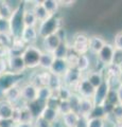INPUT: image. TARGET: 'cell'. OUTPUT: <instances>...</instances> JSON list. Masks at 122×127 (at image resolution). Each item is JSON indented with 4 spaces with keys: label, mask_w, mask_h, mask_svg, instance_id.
Returning <instances> with one entry per match:
<instances>
[{
    "label": "cell",
    "mask_w": 122,
    "mask_h": 127,
    "mask_svg": "<svg viewBox=\"0 0 122 127\" xmlns=\"http://www.w3.org/2000/svg\"><path fill=\"white\" fill-rule=\"evenodd\" d=\"M112 116L117 122H122V104H117L114 106Z\"/></svg>",
    "instance_id": "44"
},
{
    "label": "cell",
    "mask_w": 122,
    "mask_h": 127,
    "mask_svg": "<svg viewBox=\"0 0 122 127\" xmlns=\"http://www.w3.org/2000/svg\"><path fill=\"white\" fill-rule=\"evenodd\" d=\"M52 94H53V91L51 90L48 86L41 87V88L37 89V98L36 100L46 103L51 96H52Z\"/></svg>",
    "instance_id": "31"
},
{
    "label": "cell",
    "mask_w": 122,
    "mask_h": 127,
    "mask_svg": "<svg viewBox=\"0 0 122 127\" xmlns=\"http://www.w3.org/2000/svg\"><path fill=\"white\" fill-rule=\"evenodd\" d=\"M87 127H105V120L104 119L89 118L87 122Z\"/></svg>",
    "instance_id": "43"
},
{
    "label": "cell",
    "mask_w": 122,
    "mask_h": 127,
    "mask_svg": "<svg viewBox=\"0 0 122 127\" xmlns=\"http://www.w3.org/2000/svg\"><path fill=\"white\" fill-rule=\"evenodd\" d=\"M105 69H106V71H107V77H118L120 72L122 71L120 66L118 65V64H115V63L106 66Z\"/></svg>",
    "instance_id": "35"
},
{
    "label": "cell",
    "mask_w": 122,
    "mask_h": 127,
    "mask_svg": "<svg viewBox=\"0 0 122 127\" xmlns=\"http://www.w3.org/2000/svg\"><path fill=\"white\" fill-rule=\"evenodd\" d=\"M20 92H21V100L25 102V104L34 102L37 98V88L31 83H28V84L21 86Z\"/></svg>",
    "instance_id": "11"
},
{
    "label": "cell",
    "mask_w": 122,
    "mask_h": 127,
    "mask_svg": "<svg viewBox=\"0 0 122 127\" xmlns=\"http://www.w3.org/2000/svg\"><path fill=\"white\" fill-rule=\"evenodd\" d=\"M113 46H114V48H115V50L122 51V32L118 33L116 36H115Z\"/></svg>",
    "instance_id": "46"
},
{
    "label": "cell",
    "mask_w": 122,
    "mask_h": 127,
    "mask_svg": "<svg viewBox=\"0 0 122 127\" xmlns=\"http://www.w3.org/2000/svg\"><path fill=\"white\" fill-rule=\"evenodd\" d=\"M88 39L89 37L84 33H78L74 35L71 43V49L73 52H76L78 55L86 54L89 51L88 49Z\"/></svg>",
    "instance_id": "5"
},
{
    "label": "cell",
    "mask_w": 122,
    "mask_h": 127,
    "mask_svg": "<svg viewBox=\"0 0 122 127\" xmlns=\"http://www.w3.org/2000/svg\"><path fill=\"white\" fill-rule=\"evenodd\" d=\"M94 90H96V88H93L92 85L87 81L86 77H82L76 87V93H78L81 97L84 98H92Z\"/></svg>",
    "instance_id": "8"
},
{
    "label": "cell",
    "mask_w": 122,
    "mask_h": 127,
    "mask_svg": "<svg viewBox=\"0 0 122 127\" xmlns=\"http://www.w3.org/2000/svg\"><path fill=\"white\" fill-rule=\"evenodd\" d=\"M42 51L36 46H27L22 53V59L27 69H34L38 67Z\"/></svg>",
    "instance_id": "3"
},
{
    "label": "cell",
    "mask_w": 122,
    "mask_h": 127,
    "mask_svg": "<svg viewBox=\"0 0 122 127\" xmlns=\"http://www.w3.org/2000/svg\"><path fill=\"white\" fill-rule=\"evenodd\" d=\"M109 89H111V88H109V85H108L107 81L104 79V82L102 83V84L98 87V88H96V90H94L93 96L91 98L94 106H101L105 102Z\"/></svg>",
    "instance_id": "9"
},
{
    "label": "cell",
    "mask_w": 122,
    "mask_h": 127,
    "mask_svg": "<svg viewBox=\"0 0 122 127\" xmlns=\"http://www.w3.org/2000/svg\"><path fill=\"white\" fill-rule=\"evenodd\" d=\"M15 123L12 119L7 120H0V127H14Z\"/></svg>",
    "instance_id": "49"
},
{
    "label": "cell",
    "mask_w": 122,
    "mask_h": 127,
    "mask_svg": "<svg viewBox=\"0 0 122 127\" xmlns=\"http://www.w3.org/2000/svg\"><path fill=\"white\" fill-rule=\"evenodd\" d=\"M14 105L11 104L6 100H0V120H7L12 119L13 116Z\"/></svg>",
    "instance_id": "19"
},
{
    "label": "cell",
    "mask_w": 122,
    "mask_h": 127,
    "mask_svg": "<svg viewBox=\"0 0 122 127\" xmlns=\"http://www.w3.org/2000/svg\"><path fill=\"white\" fill-rule=\"evenodd\" d=\"M69 52H70V46L67 43V41H63L53 52V56L54 58L57 59H66Z\"/></svg>",
    "instance_id": "29"
},
{
    "label": "cell",
    "mask_w": 122,
    "mask_h": 127,
    "mask_svg": "<svg viewBox=\"0 0 122 127\" xmlns=\"http://www.w3.org/2000/svg\"><path fill=\"white\" fill-rule=\"evenodd\" d=\"M117 94H118V98H119V103L122 104V85H120L117 88Z\"/></svg>",
    "instance_id": "52"
},
{
    "label": "cell",
    "mask_w": 122,
    "mask_h": 127,
    "mask_svg": "<svg viewBox=\"0 0 122 127\" xmlns=\"http://www.w3.org/2000/svg\"><path fill=\"white\" fill-rule=\"evenodd\" d=\"M81 98H82V97H81L78 93H76V92H73V93L71 94V96H70L69 100H68V103H69V105H70V108H71V111L78 113V110H79V106H80Z\"/></svg>",
    "instance_id": "36"
},
{
    "label": "cell",
    "mask_w": 122,
    "mask_h": 127,
    "mask_svg": "<svg viewBox=\"0 0 122 127\" xmlns=\"http://www.w3.org/2000/svg\"><path fill=\"white\" fill-rule=\"evenodd\" d=\"M13 43V37L10 34H0V48L7 51Z\"/></svg>",
    "instance_id": "37"
},
{
    "label": "cell",
    "mask_w": 122,
    "mask_h": 127,
    "mask_svg": "<svg viewBox=\"0 0 122 127\" xmlns=\"http://www.w3.org/2000/svg\"><path fill=\"white\" fill-rule=\"evenodd\" d=\"M114 127H122V122H117L115 125H114Z\"/></svg>",
    "instance_id": "53"
},
{
    "label": "cell",
    "mask_w": 122,
    "mask_h": 127,
    "mask_svg": "<svg viewBox=\"0 0 122 127\" xmlns=\"http://www.w3.org/2000/svg\"><path fill=\"white\" fill-rule=\"evenodd\" d=\"M61 119H62L63 124L65 125V127H76L78 124L79 119H80V116H79L78 113L71 111V112L67 113L65 116H62Z\"/></svg>",
    "instance_id": "28"
},
{
    "label": "cell",
    "mask_w": 122,
    "mask_h": 127,
    "mask_svg": "<svg viewBox=\"0 0 122 127\" xmlns=\"http://www.w3.org/2000/svg\"><path fill=\"white\" fill-rule=\"evenodd\" d=\"M83 73H81L77 68H69L66 74L63 76V85H65L69 88H71L74 92L76 87L79 84V82L81 81V78L83 77Z\"/></svg>",
    "instance_id": "7"
},
{
    "label": "cell",
    "mask_w": 122,
    "mask_h": 127,
    "mask_svg": "<svg viewBox=\"0 0 122 127\" xmlns=\"http://www.w3.org/2000/svg\"><path fill=\"white\" fill-rule=\"evenodd\" d=\"M6 62H7V71H10L12 73L20 74L23 73V71L27 69L22 56H9L6 57Z\"/></svg>",
    "instance_id": "10"
},
{
    "label": "cell",
    "mask_w": 122,
    "mask_h": 127,
    "mask_svg": "<svg viewBox=\"0 0 122 127\" xmlns=\"http://www.w3.org/2000/svg\"><path fill=\"white\" fill-rule=\"evenodd\" d=\"M105 40L101 36H98V35H93V36H90L88 39V49L91 53H93L94 55H97L100 52V50L103 48V46L105 45Z\"/></svg>",
    "instance_id": "16"
},
{
    "label": "cell",
    "mask_w": 122,
    "mask_h": 127,
    "mask_svg": "<svg viewBox=\"0 0 122 127\" xmlns=\"http://www.w3.org/2000/svg\"><path fill=\"white\" fill-rule=\"evenodd\" d=\"M89 118H96V119H104L106 118V114L104 112L103 108H102V105L101 106H93V108L91 110V112L89 114Z\"/></svg>",
    "instance_id": "38"
},
{
    "label": "cell",
    "mask_w": 122,
    "mask_h": 127,
    "mask_svg": "<svg viewBox=\"0 0 122 127\" xmlns=\"http://www.w3.org/2000/svg\"><path fill=\"white\" fill-rule=\"evenodd\" d=\"M38 39V32L36 27H29L25 28L22 31L20 40L25 43L26 46H34V43Z\"/></svg>",
    "instance_id": "12"
},
{
    "label": "cell",
    "mask_w": 122,
    "mask_h": 127,
    "mask_svg": "<svg viewBox=\"0 0 122 127\" xmlns=\"http://www.w3.org/2000/svg\"><path fill=\"white\" fill-rule=\"evenodd\" d=\"M41 5L45 7V10L48 12V14L50 16H54L57 11H58V7H60V3L56 0H44L41 1Z\"/></svg>",
    "instance_id": "30"
},
{
    "label": "cell",
    "mask_w": 122,
    "mask_h": 127,
    "mask_svg": "<svg viewBox=\"0 0 122 127\" xmlns=\"http://www.w3.org/2000/svg\"><path fill=\"white\" fill-rule=\"evenodd\" d=\"M78 56L79 55L76 52H71V49H70V52L68 53L66 57V62L67 64L69 65L70 68H76V65H77V62H78Z\"/></svg>",
    "instance_id": "42"
},
{
    "label": "cell",
    "mask_w": 122,
    "mask_h": 127,
    "mask_svg": "<svg viewBox=\"0 0 122 127\" xmlns=\"http://www.w3.org/2000/svg\"><path fill=\"white\" fill-rule=\"evenodd\" d=\"M18 107H19V118L17 123H33L34 117L32 116V113L27 107V105H22Z\"/></svg>",
    "instance_id": "26"
},
{
    "label": "cell",
    "mask_w": 122,
    "mask_h": 127,
    "mask_svg": "<svg viewBox=\"0 0 122 127\" xmlns=\"http://www.w3.org/2000/svg\"><path fill=\"white\" fill-rule=\"evenodd\" d=\"M118 79H119L120 84L122 85V71H121V72H120V74H119V76H118Z\"/></svg>",
    "instance_id": "54"
},
{
    "label": "cell",
    "mask_w": 122,
    "mask_h": 127,
    "mask_svg": "<svg viewBox=\"0 0 122 127\" xmlns=\"http://www.w3.org/2000/svg\"><path fill=\"white\" fill-rule=\"evenodd\" d=\"M115 48L113 43L105 42L103 48L100 50V52L97 54L98 61H99L104 67L111 65L114 63V56H115Z\"/></svg>",
    "instance_id": "6"
},
{
    "label": "cell",
    "mask_w": 122,
    "mask_h": 127,
    "mask_svg": "<svg viewBox=\"0 0 122 127\" xmlns=\"http://www.w3.org/2000/svg\"><path fill=\"white\" fill-rule=\"evenodd\" d=\"M23 22H25V27L29 28V27H36L37 26V19L35 17L34 13L32 12V7H28L25 6V12H23Z\"/></svg>",
    "instance_id": "27"
},
{
    "label": "cell",
    "mask_w": 122,
    "mask_h": 127,
    "mask_svg": "<svg viewBox=\"0 0 122 127\" xmlns=\"http://www.w3.org/2000/svg\"><path fill=\"white\" fill-rule=\"evenodd\" d=\"M11 28L9 19L0 18V34H10Z\"/></svg>",
    "instance_id": "45"
},
{
    "label": "cell",
    "mask_w": 122,
    "mask_h": 127,
    "mask_svg": "<svg viewBox=\"0 0 122 127\" xmlns=\"http://www.w3.org/2000/svg\"><path fill=\"white\" fill-rule=\"evenodd\" d=\"M33 126L34 127H51V124H50V123H48L47 121L42 120L41 117H38V118H36L34 120Z\"/></svg>",
    "instance_id": "47"
},
{
    "label": "cell",
    "mask_w": 122,
    "mask_h": 127,
    "mask_svg": "<svg viewBox=\"0 0 122 127\" xmlns=\"http://www.w3.org/2000/svg\"><path fill=\"white\" fill-rule=\"evenodd\" d=\"M49 81H50V72L49 71H44V72H41V73H37L30 83L38 89V88H41V87L48 86Z\"/></svg>",
    "instance_id": "20"
},
{
    "label": "cell",
    "mask_w": 122,
    "mask_h": 127,
    "mask_svg": "<svg viewBox=\"0 0 122 127\" xmlns=\"http://www.w3.org/2000/svg\"><path fill=\"white\" fill-rule=\"evenodd\" d=\"M57 112L58 114L62 117V116H65V114L71 112V108H70V105L68 101H61L60 105L57 107Z\"/></svg>",
    "instance_id": "40"
},
{
    "label": "cell",
    "mask_w": 122,
    "mask_h": 127,
    "mask_svg": "<svg viewBox=\"0 0 122 127\" xmlns=\"http://www.w3.org/2000/svg\"><path fill=\"white\" fill-rule=\"evenodd\" d=\"M22 73H12L10 71H6L5 73L0 75V92L3 93L11 87L16 86L19 84V82L22 79Z\"/></svg>",
    "instance_id": "4"
},
{
    "label": "cell",
    "mask_w": 122,
    "mask_h": 127,
    "mask_svg": "<svg viewBox=\"0 0 122 127\" xmlns=\"http://www.w3.org/2000/svg\"><path fill=\"white\" fill-rule=\"evenodd\" d=\"M70 68L69 65L67 64L66 59H57L55 58L54 62L51 66V68L49 70V72L51 74H54V75H57V76H61L63 77L64 75L66 74V72L68 71V69Z\"/></svg>",
    "instance_id": "13"
},
{
    "label": "cell",
    "mask_w": 122,
    "mask_h": 127,
    "mask_svg": "<svg viewBox=\"0 0 122 127\" xmlns=\"http://www.w3.org/2000/svg\"><path fill=\"white\" fill-rule=\"evenodd\" d=\"M54 56H53V53H50V52H46V51H42V53L41 55V59H39V64H38V67H41V69H44L45 71H49L51 66L54 62Z\"/></svg>",
    "instance_id": "21"
},
{
    "label": "cell",
    "mask_w": 122,
    "mask_h": 127,
    "mask_svg": "<svg viewBox=\"0 0 122 127\" xmlns=\"http://www.w3.org/2000/svg\"><path fill=\"white\" fill-rule=\"evenodd\" d=\"M55 93H56L57 97L60 98L61 101H68L69 97L71 96V94L73 93V91H72L71 88H69V87L63 85L57 91H55Z\"/></svg>",
    "instance_id": "34"
},
{
    "label": "cell",
    "mask_w": 122,
    "mask_h": 127,
    "mask_svg": "<svg viewBox=\"0 0 122 127\" xmlns=\"http://www.w3.org/2000/svg\"><path fill=\"white\" fill-rule=\"evenodd\" d=\"M93 103L91 98H81L80 102V106H79V110H78V114L80 117H86L88 118L90 112L93 108Z\"/></svg>",
    "instance_id": "18"
},
{
    "label": "cell",
    "mask_w": 122,
    "mask_h": 127,
    "mask_svg": "<svg viewBox=\"0 0 122 127\" xmlns=\"http://www.w3.org/2000/svg\"><path fill=\"white\" fill-rule=\"evenodd\" d=\"M60 103H61V100L57 97L55 91H53L52 96H51L49 100L46 102V106L47 107H50V108H52V109L57 110V107H58V105H60Z\"/></svg>",
    "instance_id": "41"
},
{
    "label": "cell",
    "mask_w": 122,
    "mask_h": 127,
    "mask_svg": "<svg viewBox=\"0 0 122 127\" xmlns=\"http://www.w3.org/2000/svg\"><path fill=\"white\" fill-rule=\"evenodd\" d=\"M32 12L34 13L35 17H36L38 22H42L45 21L47 18L50 17V15L48 14V12L45 10V7L41 5V2H36L35 4H33L32 6Z\"/></svg>",
    "instance_id": "24"
},
{
    "label": "cell",
    "mask_w": 122,
    "mask_h": 127,
    "mask_svg": "<svg viewBox=\"0 0 122 127\" xmlns=\"http://www.w3.org/2000/svg\"><path fill=\"white\" fill-rule=\"evenodd\" d=\"M62 29V20L57 16H50L47 18L45 21L39 22V26L37 28L38 32V37L41 38H46L50 36V35L56 34L58 30Z\"/></svg>",
    "instance_id": "2"
},
{
    "label": "cell",
    "mask_w": 122,
    "mask_h": 127,
    "mask_svg": "<svg viewBox=\"0 0 122 127\" xmlns=\"http://www.w3.org/2000/svg\"><path fill=\"white\" fill-rule=\"evenodd\" d=\"M105 101L107 102V103H109V104L114 105V106L117 105V104H120L116 89H109L108 90V93H107V96H106V100Z\"/></svg>",
    "instance_id": "39"
},
{
    "label": "cell",
    "mask_w": 122,
    "mask_h": 127,
    "mask_svg": "<svg viewBox=\"0 0 122 127\" xmlns=\"http://www.w3.org/2000/svg\"><path fill=\"white\" fill-rule=\"evenodd\" d=\"M63 41L61 37L58 36V34H53V35H50V36L46 37L42 39V45H44V49L46 52H50V53H53L54 51L56 50V48L61 45Z\"/></svg>",
    "instance_id": "14"
},
{
    "label": "cell",
    "mask_w": 122,
    "mask_h": 127,
    "mask_svg": "<svg viewBox=\"0 0 122 127\" xmlns=\"http://www.w3.org/2000/svg\"><path fill=\"white\" fill-rule=\"evenodd\" d=\"M91 62H90V57L87 54H81L78 56V62L76 65V68L80 71L81 73L83 72H88Z\"/></svg>",
    "instance_id": "23"
},
{
    "label": "cell",
    "mask_w": 122,
    "mask_h": 127,
    "mask_svg": "<svg viewBox=\"0 0 122 127\" xmlns=\"http://www.w3.org/2000/svg\"><path fill=\"white\" fill-rule=\"evenodd\" d=\"M14 9L5 1H0V18L10 19Z\"/></svg>",
    "instance_id": "32"
},
{
    "label": "cell",
    "mask_w": 122,
    "mask_h": 127,
    "mask_svg": "<svg viewBox=\"0 0 122 127\" xmlns=\"http://www.w3.org/2000/svg\"><path fill=\"white\" fill-rule=\"evenodd\" d=\"M4 96V100L7 102H10L11 104H13L14 106L21 100V92H20V87L18 85L11 87L10 89H7L6 91L2 93Z\"/></svg>",
    "instance_id": "15"
},
{
    "label": "cell",
    "mask_w": 122,
    "mask_h": 127,
    "mask_svg": "<svg viewBox=\"0 0 122 127\" xmlns=\"http://www.w3.org/2000/svg\"><path fill=\"white\" fill-rule=\"evenodd\" d=\"M14 127H34L33 123H15Z\"/></svg>",
    "instance_id": "51"
},
{
    "label": "cell",
    "mask_w": 122,
    "mask_h": 127,
    "mask_svg": "<svg viewBox=\"0 0 122 127\" xmlns=\"http://www.w3.org/2000/svg\"><path fill=\"white\" fill-rule=\"evenodd\" d=\"M23 12H25V4L20 3L18 4L13 11L10 21V35L13 39H20L22 31L25 30V22H23Z\"/></svg>",
    "instance_id": "1"
},
{
    "label": "cell",
    "mask_w": 122,
    "mask_h": 127,
    "mask_svg": "<svg viewBox=\"0 0 122 127\" xmlns=\"http://www.w3.org/2000/svg\"><path fill=\"white\" fill-rule=\"evenodd\" d=\"M85 77L92 85L93 88H98L105 79L103 76V72L101 70H90L87 72V75Z\"/></svg>",
    "instance_id": "17"
},
{
    "label": "cell",
    "mask_w": 122,
    "mask_h": 127,
    "mask_svg": "<svg viewBox=\"0 0 122 127\" xmlns=\"http://www.w3.org/2000/svg\"><path fill=\"white\" fill-rule=\"evenodd\" d=\"M39 117H41L42 120H45L48 123H50V124H52V123L55 122L61 116L58 114L57 110L45 106V108L42 109V111H41V116H39Z\"/></svg>",
    "instance_id": "22"
},
{
    "label": "cell",
    "mask_w": 122,
    "mask_h": 127,
    "mask_svg": "<svg viewBox=\"0 0 122 127\" xmlns=\"http://www.w3.org/2000/svg\"><path fill=\"white\" fill-rule=\"evenodd\" d=\"M87 122H88V118L86 117H80L78 121V124L76 127H87Z\"/></svg>",
    "instance_id": "50"
},
{
    "label": "cell",
    "mask_w": 122,
    "mask_h": 127,
    "mask_svg": "<svg viewBox=\"0 0 122 127\" xmlns=\"http://www.w3.org/2000/svg\"><path fill=\"white\" fill-rule=\"evenodd\" d=\"M62 86H63V78L61 76H57V75L50 73V81L48 84L49 88L52 91H57Z\"/></svg>",
    "instance_id": "33"
},
{
    "label": "cell",
    "mask_w": 122,
    "mask_h": 127,
    "mask_svg": "<svg viewBox=\"0 0 122 127\" xmlns=\"http://www.w3.org/2000/svg\"><path fill=\"white\" fill-rule=\"evenodd\" d=\"M26 105L29 108V110L31 111V113H32V116L34 117V120H35L36 118H38L41 116L42 109H44L45 106H46V103L41 102L38 100H35L34 102L28 103V104H26Z\"/></svg>",
    "instance_id": "25"
},
{
    "label": "cell",
    "mask_w": 122,
    "mask_h": 127,
    "mask_svg": "<svg viewBox=\"0 0 122 127\" xmlns=\"http://www.w3.org/2000/svg\"><path fill=\"white\" fill-rule=\"evenodd\" d=\"M7 71V62L6 58L4 57H0V75L5 73Z\"/></svg>",
    "instance_id": "48"
}]
</instances>
